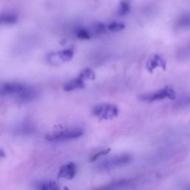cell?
I'll list each match as a JSON object with an SVG mask.
<instances>
[{"instance_id":"cell-4","label":"cell","mask_w":190,"mask_h":190,"mask_svg":"<svg viewBox=\"0 0 190 190\" xmlns=\"http://www.w3.org/2000/svg\"><path fill=\"white\" fill-rule=\"evenodd\" d=\"M175 97H176V94H175V91L172 88L165 87L164 88H162L152 94L142 95L140 97V99L143 101H147V102H155V101L162 100L166 98L170 100H175Z\"/></svg>"},{"instance_id":"cell-5","label":"cell","mask_w":190,"mask_h":190,"mask_svg":"<svg viewBox=\"0 0 190 190\" xmlns=\"http://www.w3.org/2000/svg\"><path fill=\"white\" fill-rule=\"evenodd\" d=\"M26 86L20 83H6L0 85V97H13L14 99L19 96Z\"/></svg>"},{"instance_id":"cell-12","label":"cell","mask_w":190,"mask_h":190,"mask_svg":"<svg viewBox=\"0 0 190 190\" xmlns=\"http://www.w3.org/2000/svg\"><path fill=\"white\" fill-rule=\"evenodd\" d=\"M79 77L83 79V80H94L95 77H96V75H95V73L94 72V71L91 70V69H85L84 70H83L80 72Z\"/></svg>"},{"instance_id":"cell-2","label":"cell","mask_w":190,"mask_h":190,"mask_svg":"<svg viewBox=\"0 0 190 190\" xmlns=\"http://www.w3.org/2000/svg\"><path fill=\"white\" fill-rule=\"evenodd\" d=\"M132 160V157L129 155H121L114 156L110 158L104 160L97 165L100 170H107V169H115L117 167L129 164Z\"/></svg>"},{"instance_id":"cell-7","label":"cell","mask_w":190,"mask_h":190,"mask_svg":"<svg viewBox=\"0 0 190 190\" xmlns=\"http://www.w3.org/2000/svg\"><path fill=\"white\" fill-rule=\"evenodd\" d=\"M76 172H77V166L74 163H69L60 168L58 177L60 178L71 180L75 176Z\"/></svg>"},{"instance_id":"cell-9","label":"cell","mask_w":190,"mask_h":190,"mask_svg":"<svg viewBox=\"0 0 190 190\" xmlns=\"http://www.w3.org/2000/svg\"><path fill=\"white\" fill-rule=\"evenodd\" d=\"M35 187L39 190H56L59 189L57 183L51 180H43L36 184Z\"/></svg>"},{"instance_id":"cell-14","label":"cell","mask_w":190,"mask_h":190,"mask_svg":"<svg viewBox=\"0 0 190 190\" xmlns=\"http://www.w3.org/2000/svg\"><path fill=\"white\" fill-rule=\"evenodd\" d=\"M130 2H128V0L122 2L120 8H119V14L120 16H123L129 13V10H130Z\"/></svg>"},{"instance_id":"cell-13","label":"cell","mask_w":190,"mask_h":190,"mask_svg":"<svg viewBox=\"0 0 190 190\" xmlns=\"http://www.w3.org/2000/svg\"><path fill=\"white\" fill-rule=\"evenodd\" d=\"M177 26L179 28H188L190 26V15L186 14L180 17L177 22Z\"/></svg>"},{"instance_id":"cell-18","label":"cell","mask_w":190,"mask_h":190,"mask_svg":"<svg viewBox=\"0 0 190 190\" xmlns=\"http://www.w3.org/2000/svg\"><path fill=\"white\" fill-rule=\"evenodd\" d=\"M5 152H4L2 151V149H0V158H3V157H5Z\"/></svg>"},{"instance_id":"cell-6","label":"cell","mask_w":190,"mask_h":190,"mask_svg":"<svg viewBox=\"0 0 190 190\" xmlns=\"http://www.w3.org/2000/svg\"><path fill=\"white\" fill-rule=\"evenodd\" d=\"M146 67L149 72H152L157 67H161V69L165 70L166 67V62L160 55L155 54L147 61Z\"/></svg>"},{"instance_id":"cell-16","label":"cell","mask_w":190,"mask_h":190,"mask_svg":"<svg viewBox=\"0 0 190 190\" xmlns=\"http://www.w3.org/2000/svg\"><path fill=\"white\" fill-rule=\"evenodd\" d=\"M124 28V24L120 23H112L109 25V27H108V28H109L111 31H113V32H117V31H121V30H123Z\"/></svg>"},{"instance_id":"cell-1","label":"cell","mask_w":190,"mask_h":190,"mask_svg":"<svg viewBox=\"0 0 190 190\" xmlns=\"http://www.w3.org/2000/svg\"><path fill=\"white\" fill-rule=\"evenodd\" d=\"M84 134L83 129L80 128H72L55 131L46 135V139L50 142H63L74 140L81 137Z\"/></svg>"},{"instance_id":"cell-8","label":"cell","mask_w":190,"mask_h":190,"mask_svg":"<svg viewBox=\"0 0 190 190\" xmlns=\"http://www.w3.org/2000/svg\"><path fill=\"white\" fill-rule=\"evenodd\" d=\"M84 87H85L84 80L80 77H78V78L74 79V80H70L68 83H66L65 84L63 88L66 91H74V90L81 89V88H83Z\"/></svg>"},{"instance_id":"cell-3","label":"cell","mask_w":190,"mask_h":190,"mask_svg":"<svg viewBox=\"0 0 190 190\" xmlns=\"http://www.w3.org/2000/svg\"><path fill=\"white\" fill-rule=\"evenodd\" d=\"M92 113L101 120H112L118 116V109L113 104L103 103L94 106Z\"/></svg>"},{"instance_id":"cell-15","label":"cell","mask_w":190,"mask_h":190,"mask_svg":"<svg viewBox=\"0 0 190 190\" xmlns=\"http://www.w3.org/2000/svg\"><path fill=\"white\" fill-rule=\"evenodd\" d=\"M77 36L82 39H88L91 38V34L87 29H80L77 33Z\"/></svg>"},{"instance_id":"cell-17","label":"cell","mask_w":190,"mask_h":190,"mask_svg":"<svg viewBox=\"0 0 190 190\" xmlns=\"http://www.w3.org/2000/svg\"><path fill=\"white\" fill-rule=\"evenodd\" d=\"M110 151H111V149H107L103 150V151H100V152L96 153V154L93 155V157H91V159H90V161H91V162H92V161H95L96 160H97L100 157L109 154V152Z\"/></svg>"},{"instance_id":"cell-10","label":"cell","mask_w":190,"mask_h":190,"mask_svg":"<svg viewBox=\"0 0 190 190\" xmlns=\"http://www.w3.org/2000/svg\"><path fill=\"white\" fill-rule=\"evenodd\" d=\"M133 180L131 179H123V180H118V181L109 184V186H107L108 189H116V188H122L123 186H129V185L132 184Z\"/></svg>"},{"instance_id":"cell-11","label":"cell","mask_w":190,"mask_h":190,"mask_svg":"<svg viewBox=\"0 0 190 190\" xmlns=\"http://www.w3.org/2000/svg\"><path fill=\"white\" fill-rule=\"evenodd\" d=\"M57 53L62 63L70 61L74 57V51L71 49H65V50L57 52Z\"/></svg>"}]
</instances>
